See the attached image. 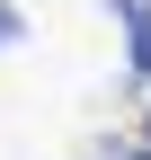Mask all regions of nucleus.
I'll return each mask as SVG.
<instances>
[{
    "label": "nucleus",
    "instance_id": "nucleus-1",
    "mask_svg": "<svg viewBox=\"0 0 151 160\" xmlns=\"http://www.w3.org/2000/svg\"><path fill=\"white\" fill-rule=\"evenodd\" d=\"M124 45H134V71L151 80V27H124Z\"/></svg>",
    "mask_w": 151,
    "mask_h": 160
},
{
    "label": "nucleus",
    "instance_id": "nucleus-2",
    "mask_svg": "<svg viewBox=\"0 0 151 160\" xmlns=\"http://www.w3.org/2000/svg\"><path fill=\"white\" fill-rule=\"evenodd\" d=\"M107 9H116L124 27H151V0H107Z\"/></svg>",
    "mask_w": 151,
    "mask_h": 160
},
{
    "label": "nucleus",
    "instance_id": "nucleus-3",
    "mask_svg": "<svg viewBox=\"0 0 151 160\" xmlns=\"http://www.w3.org/2000/svg\"><path fill=\"white\" fill-rule=\"evenodd\" d=\"M18 36H27V18H18L9 0H0V45H18Z\"/></svg>",
    "mask_w": 151,
    "mask_h": 160
}]
</instances>
